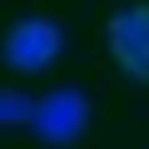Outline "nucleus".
<instances>
[{
	"label": "nucleus",
	"instance_id": "f257e3e1",
	"mask_svg": "<svg viewBox=\"0 0 149 149\" xmlns=\"http://www.w3.org/2000/svg\"><path fill=\"white\" fill-rule=\"evenodd\" d=\"M10 70L20 74H45L60 55H65V30L50 20V15H25L5 30V45H0Z\"/></svg>",
	"mask_w": 149,
	"mask_h": 149
},
{
	"label": "nucleus",
	"instance_id": "f03ea898",
	"mask_svg": "<svg viewBox=\"0 0 149 149\" xmlns=\"http://www.w3.org/2000/svg\"><path fill=\"white\" fill-rule=\"evenodd\" d=\"M85 124H90V100H85V90H74V85H60V90L40 95L35 109H30V129L50 149L74 144V139L85 134Z\"/></svg>",
	"mask_w": 149,
	"mask_h": 149
},
{
	"label": "nucleus",
	"instance_id": "7ed1b4c3",
	"mask_svg": "<svg viewBox=\"0 0 149 149\" xmlns=\"http://www.w3.org/2000/svg\"><path fill=\"white\" fill-rule=\"evenodd\" d=\"M104 40H109L114 65L129 74V80L149 85V5H124V10H114L109 25H104Z\"/></svg>",
	"mask_w": 149,
	"mask_h": 149
},
{
	"label": "nucleus",
	"instance_id": "20e7f679",
	"mask_svg": "<svg viewBox=\"0 0 149 149\" xmlns=\"http://www.w3.org/2000/svg\"><path fill=\"white\" fill-rule=\"evenodd\" d=\"M30 109H35V100H30L25 90H0V129L30 124Z\"/></svg>",
	"mask_w": 149,
	"mask_h": 149
}]
</instances>
